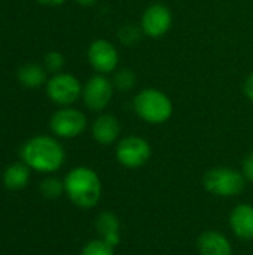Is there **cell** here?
I'll list each match as a JSON object with an SVG mask.
<instances>
[{
	"label": "cell",
	"instance_id": "1",
	"mask_svg": "<svg viewBox=\"0 0 253 255\" xmlns=\"http://www.w3.org/2000/svg\"><path fill=\"white\" fill-rule=\"evenodd\" d=\"M19 155L21 161L39 173H54L60 170L66 161L63 145L55 137L45 134L28 139L22 145Z\"/></svg>",
	"mask_w": 253,
	"mask_h": 255
},
{
	"label": "cell",
	"instance_id": "2",
	"mask_svg": "<svg viewBox=\"0 0 253 255\" xmlns=\"http://www.w3.org/2000/svg\"><path fill=\"white\" fill-rule=\"evenodd\" d=\"M64 181V194L81 209H92L98 205L103 185L98 173L86 166H78L69 170Z\"/></svg>",
	"mask_w": 253,
	"mask_h": 255
},
{
	"label": "cell",
	"instance_id": "3",
	"mask_svg": "<svg viewBox=\"0 0 253 255\" xmlns=\"http://www.w3.org/2000/svg\"><path fill=\"white\" fill-rule=\"evenodd\" d=\"M133 111L146 124L161 126L173 117L174 105L167 93L149 87L133 97Z\"/></svg>",
	"mask_w": 253,
	"mask_h": 255
},
{
	"label": "cell",
	"instance_id": "4",
	"mask_svg": "<svg viewBox=\"0 0 253 255\" xmlns=\"http://www.w3.org/2000/svg\"><path fill=\"white\" fill-rule=\"evenodd\" d=\"M243 173L237 169L219 166L207 170L203 176L204 190L216 197H234L243 193L246 187Z\"/></svg>",
	"mask_w": 253,
	"mask_h": 255
},
{
	"label": "cell",
	"instance_id": "5",
	"mask_svg": "<svg viewBox=\"0 0 253 255\" xmlns=\"http://www.w3.org/2000/svg\"><path fill=\"white\" fill-rule=\"evenodd\" d=\"M152 157L151 143L142 136H125L116 142L115 158L125 169H140Z\"/></svg>",
	"mask_w": 253,
	"mask_h": 255
},
{
	"label": "cell",
	"instance_id": "6",
	"mask_svg": "<svg viewBox=\"0 0 253 255\" xmlns=\"http://www.w3.org/2000/svg\"><path fill=\"white\" fill-rule=\"evenodd\" d=\"M46 96L49 100L61 108L72 106L82 97L84 85L72 73H55L46 81Z\"/></svg>",
	"mask_w": 253,
	"mask_h": 255
},
{
	"label": "cell",
	"instance_id": "7",
	"mask_svg": "<svg viewBox=\"0 0 253 255\" xmlns=\"http://www.w3.org/2000/svg\"><path fill=\"white\" fill-rule=\"evenodd\" d=\"M88 127V118L86 115L75 108L64 106L57 109L51 120H49V128L54 133V136L61 139H73L81 136Z\"/></svg>",
	"mask_w": 253,
	"mask_h": 255
},
{
	"label": "cell",
	"instance_id": "8",
	"mask_svg": "<svg viewBox=\"0 0 253 255\" xmlns=\"http://www.w3.org/2000/svg\"><path fill=\"white\" fill-rule=\"evenodd\" d=\"M115 87L107 75L95 73L92 75L82 88L84 105L92 112H103L112 102L115 94Z\"/></svg>",
	"mask_w": 253,
	"mask_h": 255
},
{
	"label": "cell",
	"instance_id": "9",
	"mask_svg": "<svg viewBox=\"0 0 253 255\" xmlns=\"http://www.w3.org/2000/svg\"><path fill=\"white\" fill-rule=\"evenodd\" d=\"M139 25L145 36L151 39H161L173 25V12L164 3H152L143 10Z\"/></svg>",
	"mask_w": 253,
	"mask_h": 255
},
{
	"label": "cell",
	"instance_id": "10",
	"mask_svg": "<svg viewBox=\"0 0 253 255\" xmlns=\"http://www.w3.org/2000/svg\"><path fill=\"white\" fill-rule=\"evenodd\" d=\"M89 66L95 73L110 75L119 67V51L107 39H95L89 43L86 52Z\"/></svg>",
	"mask_w": 253,
	"mask_h": 255
},
{
	"label": "cell",
	"instance_id": "11",
	"mask_svg": "<svg viewBox=\"0 0 253 255\" xmlns=\"http://www.w3.org/2000/svg\"><path fill=\"white\" fill-rule=\"evenodd\" d=\"M121 121L113 114L100 112V115L95 117V120L91 124L92 139L103 146L116 143L121 139Z\"/></svg>",
	"mask_w": 253,
	"mask_h": 255
},
{
	"label": "cell",
	"instance_id": "12",
	"mask_svg": "<svg viewBox=\"0 0 253 255\" xmlns=\"http://www.w3.org/2000/svg\"><path fill=\"white\" fill-rule=\"evenodd\" d=\"M230 229L236 238L253 241V206L249 203L237 205L230 214Z\"/></svg>",
	"mask_w": 253,
	"mask_h": 255
},
{
	"label": "cell",
	"instance_id": "13",
	"mask_svg": "<svg viewBox=\"0 0 253 255\" xmlns=\"http://www.w3.org/2000/svg\"><path fill=\"white\" fill-rule=\"evenodd\" d=\"M200 255H233L230 239L218 230H206L197 239Z\"/></svg>",
	"mask_w": 253,
	"mask_h": 255
},
{
	"label": "cell",
	"instance_id": "14",
	"mask_svg": "<svg viewBox=\"0 0 253 255\" xmlns=\"http://www.w3.org/2000/svg\"><path fill=\"white\" fill-rule=\"evenodd\" d=\"M95 230L110 247L116 248L121 244V220L110 211H103L95 218Z\"/></svg>",
	"mask_w": 253,
	"mask_h": 255
},
{
	"label": "cell",
	"instance_id": "15",
	"mask_svg": "<svg viewBox=\"0 0 253 255\" xmlns=\"http://www.w3.org/2000/svg\"><path fill=\"white\" fill-rule=\"evenodd\" d=\"M30 176H31V169L24 161H18V163H13L4 169L1 181L7 190L19 191L28 185Z\"/></svg>",
	"mask_w": 253,
	"mask_h": 255
},
{
	"label": "cell",
	"instance_id": "16",
	"mask_svg": "<svg viewBox=\"0 0 253 255\" xmlns=\"http://www.w3.org/2000/svg\"><path fill=\"white\" fill-rule=\"evenodd\" d=\"M18 81L25 88H39L46 84V69L45 66L36 63H27L18 69Z\"/></svg>",
	"mask_w": 253,
	"mask_h": 255
},
{
	"label": "cell",
	"instance_id": "17",
	"mask_svg": "<svg viewBox=\"0 0 253 255\" xmlns=\"http://www.w3.org/2000/svg\"><path fill=\"white\" fill-rule=\"evenodd\" d=\"M112 82L116 91H122L127 93L130 90H133L137 84V75L133 69L128 67H118L113 72L112 76Z\"/></svg>",
	"mask_w": 253,
	"mask_h": 255
},
{
	"label": "cell",
	"instance_id": "18",
	"mask_svg": "<svg viewBox=\"0 0 253 255\" xmlns=\"http://www.w3.org/2000/svg\"><path fill=\"white\" fill-rule=\"evenodd\" d=\"M39 191L45 199L57 200L64 194V181H61L55 176H48L40 182Z\"/></svg>",
	"mask_w": 253,
	"mask_h": 255
},
{
	"label": "cell",
	"instance_id": "19",
	"mask_svg": "<svg viewBox=\"0 0 253 255\" xmlns=\"http://www.w3.org/2000/svg\"><path fill=\"white\" fill-rule=\"evenodd\" d=\"M143 31H142V27L140 25H136V24H131V22H127L124 24L119 30H118V39L122 45L125 46H133L136 45L140 39H142Z\"/></svg>",
	"mask_w": 253,
	"mask_h": 255
},
{
	"label": "cell",
	"instance_id": "20",
	"mask_svg": "<svg viewBox=\"0 0 253 255\" xmlns=\"http://www.w3.org/2000/svg\"><path fill=\"white\" fill-rule=\"evenodd\" d=\"M81 255H115V248L98 238L86 242L81 251Z\"/></svg>",
	"mask_w": 253,
	"mask_h": 255
},
{
	"label": "cell",
	"instance_id": "21",
	"mask_svg": "<svg viewBox=\"0 0 253 255\" xmlns=\"http://www.w3.org/2000/svg\"><path fill=\"white\" fill-rule=\"evenodd\" d=\"M43 64H45V69L46 72H51V73H60L66 64V60H64V55L58 51H51L45 55V60H43Z\"/></svg>",
	"mask_w": 253,
	"mask_h": 255
},
{
	"label": "cell",
	"instance_id": "22",
	"mask_svg": "<svg viewBox=\"0 0 253 255\" xmlns=\"http://www.w3.org/2000/svg\"><path fill=\"white\" fill-rule=\"evenodd\" d=\"M242 173L248 182H253V149L245 155L242 161Z\"/></svg>",
	"mask_w": 253,
	"mask_h": 255
},
{
	"label": "cell",
	"instance_id": "23",
	"mask_svg": "<svg viewBox=\"0 0 253 255\" xmlns=\"http://www.w3.org/2000/svg\"><path fill=\"white\" fill-rule=\"evenodd\" d=\"M243 93L246 96L248 100L253 102V73H251L246 79H245V84H243Z\"/></svg>",
	"mask_w": 253,
	"mask_h": 255
},
{
	"label": "cell",
	"instance_id": "24",
	"mask_svg": "<svg viewBox=\"0 0 253 255\" xmlns=\"http://www.w3.org/2000/svg\"><path fill=\"white\" fill-rule=\"evenodd\" d=\"M37 1L45 6H60V4H64L67 0H37Z\"/></svg>",
	"mask_w": 253,
	"mask_h": 255
},
{
	"label": "cell",
	"instance_id": "25",
	"mask_svg": "<svg viewBox=\"0 0 253 255\" xmlns=\"http://www.w3.org/2000/svg\"><path fill=\"white\" fill-rule=\"evenodd\" d=\"M81 6H94L98 0H75Z\"/></svg>",
	"mask_w": 253,
	"mask_h": 255
}]
</instances>
